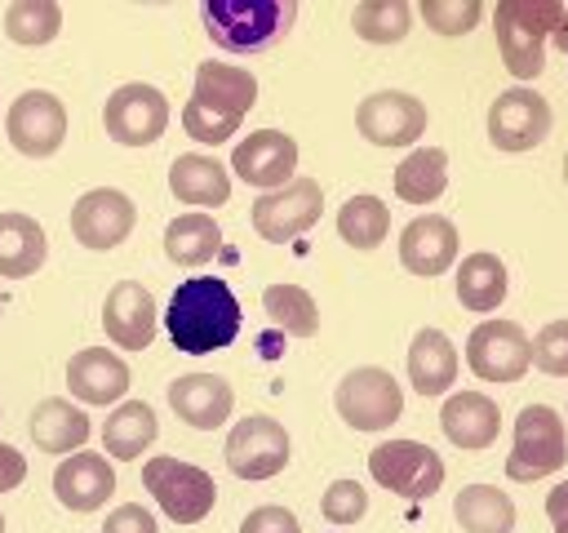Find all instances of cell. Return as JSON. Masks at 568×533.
<instances>
[{
	"label": "cell",
	"instance_id": "7",
	"mask_svg": "<svg viewBox=\"0 0 568 533\" xmlns=\"http://www.w3.org/2000/svg\"><path fill=\"white\" fill-rule=\"evenodd\" d=\"M333 404H337L346 426H355V431H386L404 413V391H399V382L386 369L359 364V369H351L337 382Z\"/></svg>",
	"mask_w": 568,
	"mask_h": 533
},
{
	"label": "cell",
	"instance_id": "17",
	"mask_svg": "<svg viewBox=\"0 0 568 533\" xmlns=\"http://www.w3.org/2000/svg\"><path fill=\"white\" fill-rule=\"evenodd\" d=\"M231 169H235V178H244L248 187L275 191V187H284V182H293L297 142H293L288 133H280V129H257V133H248L244 142H235Z\"/></svg>",
	"mask_w": 568,
	"mask_h": 533
},
{
	"label": "cell",
	"instance_id": "22",
	"mask_svg": "<svg viewBox=\"0 0 568 533\" xmlns=\"http://www.w3.org/2000/svg\"><path fill=\"white\" fill-rule=\"evenodd\" d=\"M453 258H457V231H453L448 218L422 213V218H413V222L399 231V262H404V271L430 280V275L448 271Z\"/></svg>",
	"mask_w": 568,
	"mask_h": 533
},
{
	"label": "cell",
	"instance_id": "10",
	"mask_svg": "<svg viewBox=\"0 0 568 533\" xmlns=\"http://www.w3.org/2000/svg\"><path fill=\"white\" fill-rule=\"evenodd\" d=\"M466 364L484 382H519L532 364V342L515 320H484L466 338Z\"/></svg>",
	"mask_w": 568,
	"mask_h": 533
},
{
	"label": "cell",
	"instance_id": "3",
	"mask_svg": "<svg viewBox=\"0 0 568 533\" xmlns=\"http://www.w3.org/2000/svg\"><path fill=\"white\" fill-rule=\"evenodd\" d=\"M297 18L293 0H204V31L226 53L271 49Z\"/></svg>",
	"mask_w": 568,
	"mask_h": 533
},
{
	"label": "cell",
	"instance_id": "40",
	"mask_svg": "<svg viewBox=\"0 0 568 533\" xmlns=\"http://www.w3.org/2000/svg\"><path fill=\"white\" fill-rule=\"evenodd\" d=\"M240 533H302V524L288 506H257V511L244 515Z\"/></svg>",
	"mask_w": 568,
	"mask_h": 533
},
{
	"label": "cell",
	"instance_id": "38",
	"mask_svg": "<svg viewBox=\"0 0 568 533\" xmlns=\"http://www.w3.org/2000/svg\"><path fill=\"white\" fill-rule=\"evenodd\" d=\"M320 511H324V520H333V524H355V520H364V511H368V493H364L359 480H333V484L324 489V497H320Z\"/></svg>",
	"mask_w": 568,
	"mask_h": 533
},
{
	"label": "cell",
	"instance_id": "15",
	"mask_svg": "<svg viewBox=\"0 0 568 533\" xmlns=\"http://www.w3.org/2000/svg\"><path fill=\"white\" fill-rule=\"evenodd\" d=\"M355 129L373 147H413L426 133V107L413 93L382 89V93H368L355 107Z\"/></svg>",
	"mask_w": 568,
	"mask_h": 533
},
{
	"label": "cell",
	"instance_id": "35",
	"mask_svg": "<svg viewBox=\"0 0 568 533\" xmlns=\"http://www.w3.org/2000/svg\"><path fill=\"white\" fill-rule=\"evenodd\" d=\"M351 27L368 44H395L413 27V9L404 0H364L351 9Z\"/></svg>",
	"mask_w": 568,
	"mask_h": 533
},
{
	"label": "cell",
	"instance_id": "2",
	"mask_svg": "<svg viewBox=\"0 0 568 533\" xmlns=\"http://www.w3.org/2000/svg\"><path fill=\"white\" fill-rule=\"evenodd\" d=\"M253 102H257V80L235 62L209 58L195 67V93L182 107V129L195 142L217 147L240 129V120L248 115Z\"/></svg>",
	"mask_w": 568,
	"mask_h": 533
},
{
	"label": "cell",
	"instance_id": "36",
	"mask_svg": "<svg viewBox=\"0 0 568 533\" xmlns=\"http://www.w3.org/2000/svg\"><path fill=\"white\" fill-rule=\"evenodd\" d=\"M62 31V9L53 0H18L4 9V36L13 44H49Z\"/></svg>",
	"mask_w": 568,
	"mask_h": 533
},
{
	"label": "cell",
	"instance_id": "44",
	"mask_svg": "<svg viewBox=\"0 0 568 533\" xmlns=\"http://www.w3.org/2000/svg\"><path fill=\"white\" fill-rule=\"evenodd\" d=\"M550 40H555V49H559V53H568V4H564V13H559V22H555V31H550Z\"/></svg>",
	"mask_w": 568,
	"mask_h": 533
},
{
	"label": "cell",
	"instance_id": "34",
	"mask_svg": "<svg viewBox=\"0 0 568 533\" xmlns=\"http://www.w3.org/2000/svg\"><path fill=\"white\" fill-rule=\"evenodd\" d=\"M262 311L271 315L275 329L293 338H311L320 329V306L302 284H266L262 289Z\"/></svg>",
	"mask_w": 568,
	"mask_h": 533
},
{
	"label": "cell",
	"instance_id": "30",
	"mask_svg": "<svg viewBox=\"0 0 568 533\" xmlns=\"http://www.w3.org/2000/svg\"><path fill=\"white\" fill-rule=\"evenodd\" d=\"M453 515L466 533H510L515 529V502L493 484H466L453 502Z\"/></svg>",
	"mask_w": 568,
	"mask_h": 533
},
{
	"label": "cell",
	"instance_id": "43",
	"mask_svg": "<svg viewBox=\"0 0 568 533\" xmlns=\"http://www.w3.org/2000/svg\"><path fill=\"white\" fill-rule=\"evenodd\" d=\"M546 515H550V524H568V480L550 489V497H546Z\"/></svg>",
	"mask_w": 568,
	"mask_h": 533
},
{
	"label": "cell",
	"instance_id": "13",
	"mask_svg": "<svg viewBox=\"0 0 568 533\" xmlns=\"http://www.w3.org/2000/svg\"><path fill=\"white\" fill-rule=\"evenodd\" d=\"M226 466L240 475V480H271L288 466V431L266 418V413H253V418H240L226 435Z\"/></svg>",
	"mask_w": 568,
	"mask_h": 533
},
{
	"label": "cell",
	"instance_id": "46",
	"mask_svg": "<svg viewBox=\"0 0 568 533\" xmlns=\"http://www.w3.org/2000/svg\"><path fill=\"white\" fill-rule=\"evenodd\" d=\"M555 533H568V524H555Z\"/></svg>",
	"mask_w": 568,
	"mask_h": 533
},
{
	"label": "cell",
	"instance_id": "20",
	"mask_svg": "<svg viewBox=\"0 0 568 533\" xmlns=\"http://www.w3.org/2000/svg\"><path fill=\"white\" fill-rule=\"evenodd\" d=\"M129 382H133L129 364L106 346H84L67 364V386L80 404H115V400H124Z\"/></svg>",
	"mask_w": 568,
	"mask_h": 533
},
{
	"label": "cell",
	"instance_id": "1",
	"mask_svg": "<svg viewBox=\"0 0 568 533\" xmlns=\"http://www.w3.org/2000/svg\"><path fill=\"white\" fill-rule=\"evenodd\" d=\"M164 329H169L173 346L186 351V355L222 351V346H231L235 333H240V302H235V293L226 289V280H217V275L182 280V284L173 289V298H169Z\"/></svg>",
	"mask_w": 568,
	"mask_h": 533
},
{
	"label": "cell",
	"instance_id": "32",
	"mask_svg": "<svg viewBox=\"0 0 568 533\" xmlns=\"http://www.w3.org/2000/svg\"><path fill=\"white\" fill-rule=\"evenodd\" d=\"M506 298V266L497 253H470L457 266V302L466 311H493Z\"/></svg>",
	"mask_w": 568,
	"mask_h": 533
},
{
	"label": "cell",
	"instance_id": "18",
	"mask_svg": "<svg viewBox=\"0 0 568 533\" xmlns=\"http://www.w3.org/2000/svg\"><path fill=\"white\" fill-rule=\"evenodd\" d=\"M102 329L120 351H142L155 338V298L138 280H120L102 302Z\"/></svg>",
	"mask_w": 568,
	"mask_h": 533
},
{
	"label": "cell",
	"instance_id": "24",
	"mask_svg": "<svg viewBox=\"0 0 568 533\" xmlns=\"http://www.w3.org/2000/svg\"><path fill=\"white\" fill-rule=\"evenodd\" d=\"M169 191L182 200V204H195V209H222L231 200V173L222 160L213 155H200V151H186L169 164Z\"/></svg>",
	"mask_w": 568,
	"mask_h": 533
},
{
	"label": "cell",
	"instance_id": "11",
	"mask_svg": "<svg viewBox=\"0 0 568 533\" xmlns=\"http://www.w3.org/2000/svg\"><path fill=\"white\" fill-rule=\"evenodd\" d=\"M102 124L120 147H151L169 129V98L142 80L120 84L102 107Z\"/></svg>",
	"mask_w": 568,
	"mask_h": 533
},
{
	"label": "cell",
	"instance_id": "14",
	"mask_svg": "<svg viewBox=\"0 0 568 533\" xmlns=\"http://www.w3.org/2000/svg\"><path fill=\"white\" fill-rule=\"evenodd\" d=\"M550 133V102L537 89H506L488 107V142L497 151H532Z\"/></svg>",
	"mask_w": 568,
	"mask_h": 533
},
{
	"label": "cell",
	"instance_id": "5",
	"mask_svg": "<svg viewBox=\"0 0 568 533\" xmlns=\"http://www.w3.org/2000/svg\"><path fill=\"white\" fill-rule=\"evenodd\" d=\"M568 462V435L564 418L550 404H528L515 418V444L506 453V475L519 484L546 480Z\"/></svg>",
	"mask_w": 568,
	"mask_h": 533
},
{
	"label": "cell",
	"instance_id": "31",
	"mask_svg": "<svg viewBox=\"0 0 568 533\" xmlns=\"http://www.w3.org/2000/svg\"><path fill=\"white\" fill-rule=\"evenodd\" d=\"M222 249V231L209 213H182L164 227V253L178 266H204Z\"/></svg>",
	"mask_w": 568,
	"mask_h": 533
},
{
	"label": "cell",
	"instance_id": "6",
	"mask_svg": "<svg viewBox=\"0 0 568 533\" xmlns=\"http://www.w3.org/2000/svg\"><path fill=\"white\" fill-rule=\"evenodd\" d=\"M142 484L160 502V511L178 524H200L213 511V497H217L213 475L182 462V457H151L142 466Z\"/></svg>",
	"mask_w": 568,
	"mask_h": 533
},
{
	"label": "cell",
	"instance_id": "23",
	"mask_svg": "<svg viewBox=\"0 0 568 533\" xmlns=\"http://www.w3.org/2000/svg\"><path fill=\"white\" fill-rule=\"evenodd\" d=\"M439 426L457 449H488L501 431V409L484 391H457L444 400Z\"/></svg>",
	"mask_w": 568,
	"mask_h": 533
},
{
	"label": "cell",
	"instance_id": "26",
	"mask_svg": "<svg viewBox=\"0 0 568 533\" xmlns=\"http://www.w3.org/2000/svg\"><path fill=\"white\" fill-rule=\"evenodd\" d=\"M49 240L44 227L27 213H0V275L4 280H27L44 266Z\"/></svg>",
	"mask_w": 568,
	"mask_h": 533
},
{
	"label": "cell",
	"instance_id": "27",
	"mask_svg": "<svg viewBox=\"0 0 568 533\" xmlns=\"http://www.w3.org/2000/svg\"><path fill=\"white\" fill-rule=\"evenodd\" d=\"M457 378V351L439 329H422L408 346V382L417 395H444Z\"/></svg>",
	"mask_w": 568,
	"mask_h": 533
},
{
	"label": "cell",
	"instance_id": "29",
	"mask_svg": "<svg viewBox=\"0 0 568 533\" xmlns=\"http://www.w3.org/2000/svg\"><path fill=\"white\" fill-rule=\"evenodd\" d=\"M448 187V155L439 147H417L395 164V195L408 204H430Z\"/></svg>",
	"mask_w": 568,
	"mask_h": 533
},
{
	"label": "cell",
	"instance_id": "21",
	"mask_svg": "<svg viewBox=\"0 0 568 533\" xmlns=\"http://www.w3.org/2000/svg\"><path fill=\"white\" fill-rule=\"evenodd\" d=\"M53 493H58V502L67 511H80V515L98 511L115 493V471H111V462L102 453H89V449L67 453L62 466L53 471Z\"/></svg>",
	"mask_w": 568,
	"mask_h": 533
},
{
	"label": "cell",
	"instance_id": "4",
	"mask_svg": "<svg viewBox=\"0 0 568 533\" xmlns=\"http://www.w3.org/2000/svg\"><path fill=\"white\" fill-rule=\"evenodd\" d=\"M564 4L555 0H501L493 9L497 49L515 80H537L546 67V36L555 31Z\"/></svg>",
	"mask_w": 568,
	"mask_h": 533
},
{
	"label": "cell",
	"instance_id": "41",
	"mask_svg": "<svg viewBox=\"0 0 568 533\" xmlns=\"http://www.w3.org/2000/svg\"><path fill=\"white\" fill-rule=\"evenodd\" d=\"M102 533H160V529H155V515H151L146 506L124 502V506H115V511L102 520Z\"/></svg>",
	"mask_w": 568,
	"mask_h": 533
},
{
	"label": "cell",
	"instance_id": "45",
	"mask_svg": "<svg viewBox=\"0 0 568 533\" xmlns=\"http://www.w3.org/2000/svg\"><path fill=\"white\" fill-rule=\"evenodd\" d=\"M564 182H568V151H564Z\"/></svg>",
	"mask_w": 568,
	"mask_h": 533
},
{
	"label": "cell",
	"instance_id": "12",
	"mask_svg": "<svg viewBox=\"0 0 568 533\" xmlns=\"http://www.w3.org/2000/svg\"><path fill=\"white\" fill-rule=\"evenodd\" d=\"M4 133H9V142H13L22 155H31V160L53 155V151L62 147V138H67V107H62V98L49 93V89H27V93H18V98L9 102Z\"/></svg>",
	"mask_w": 568,
	"mask_h": 533
},
{
	"label": "cell",
	"instance_id": "47",
	"mask_svg": "<svg viewBox=\"0 0 568 533\" xmlns=\"http://www.w3.org/2000/svg\"><path fill=\"white\" fill-rule=\"evenodd\" d=\"M0 533H4V515H0Z\"/></svg>",
	"mask_w": 568,
	"mask_h": 533
},
{
	"label": "cell",
	"instance_id": "19",
	"mask_svg": "<svg viewBox=\"0 0 568 533\" xmlns=\"http://www.w3.org/2000/svg\"><path fill=\"white\" fill-rule=\"evenodd\" d=\"M169 409H173L186 426L213 431V426H222V422L231 418L235 391H231V382L217 378V373H182V378L169 382Z\"/></svg>",
	"mask_w": 568,
	"mask_h": 533
},
{
	"label": "cell",
	"instance_id": "8",
	"mask_svg": "<svg viewBox=\"0 0 568 533\" xmlns=\"http://www.w3.org/2000/svg\"><path fill=\"white\" fill-rule=\"evenodd\" d=\"M368 471L386 493H399L408 502H422L439 493L444 484V462L430 444L422 440H386L368 453Z\"/></svg>",
	"mask_w": 568,
	"mask_h": 533
},
{
	"label": "cell",
	"instance_id": "37",
	"mask_svg": "<svg viewBox=\"0 0 568 533\" xmlns=\"http://www.w3.org/2000/svg\"><path fill=\"white\" fill-rule=\"evenodd\" d=\"M417 13H422L426 27L439 31V36H466V31L484 18V4H479V0H422Z\"/></svg>",
	"mask_w": 568,
	"mask_h": 533
},
{
	"label": "cell",
	"instance_id": "28",
	"mask_svg": "<svg viewBox=\"0 0 568 533\" xmlns=\"http://www.w3.org/2000/svg\"><path fill=\"white\" fill-rule=\"evenodd\" d=\"M160 435V422H155V409L146 400H124L120 409H111L106 426H102V444L115 462H133L142 457V449Z\"/></svg>",
	"mask_w": 568,
	"mask_h": 533
},
{
	"label": "cell",
	"instance_id": "42",
	"mask_svg": "<svg viewBox=\"0 0 568 533\" xmlns=\"http://www.w3.org/2000/svg\"><path fill=\"white\" fill-rule=\"evenodd\" d=\"M27 480V457L13 444H0V493H13Z\"/></svg>",
	"mask_w": 568,
	"mask_h": 533
},
{
	"label": "cell",
	"instance_id": "16",
	"mask_svg": "<svg viewBox=\"0 0 568 533\" xmlns=\"http://www.w3.org/2000/svg\"><path fill=\"white\" fill-rule=\"evenodd\" d=\"M133 218H138V209H133V200H129L124 191H115V187H93V191H84V195L75 200V209H71V235H75L84 249L106 253V249H115V244L129 240Z\"/></svg>",
	"mask_w": 568,
	"mask_h": 533
},
{
	"label": "cell",
	"instance_id": "39",
	"mask_svg": "<svg viewBox=\"0 0 568 533\" xmlns=\"http://www.w3.org/2000/svg\"><path fill=\"white\" fill-rule=\"evenodd\" d=\"M532 342V364L546 378H568V320H550Z\"/></svg>",
	"mask_w": 568,
	"mask_h": 533
},
{
	"label": "cell",
	"instance_id": "9",
	"mask_svg": "<svg viewBox=\"0 0 568 533\" xmlns=\"http://www.w3.org/2000/svg\"><path fill=\"white\" fill-rule=\"evenodd\" d=\"M324 213V191L315 178H293L266 195L253 200V231L266 244H288L302 231H311Z\"/></svg>",
	"mask_w": 568,
	"mask_h": 533
},
{
	"label": "cell",
	"instance_id": "33",
	"mask_svg": "<svg viewBox=\"0 0 568 533\" xmlns=\"http://www.w3.org/2000/svg\"><path fill=\"white\" fill-rule=\"evenodd\" d=\"M386 231H390V209H386V200H377V195H368V191L351 195V200L337 209V235H342L351 249H377V244L386 240Z\"/></svg>",
	"mask_w": 568,
	"mask_h": 533
},
{
	"label": "cell",
	"instance_id": "25",
	"mask_svg": "<svg viewBox=\"0 0 568 533\" xmlns=\"http://www.w3.org/2000/svg\"><path fill=\"white\" fill-rule=\"evenodd\" d=\"M31 440L40 453H80L89 440V413L71 400H40L31 409Z\"/></svg>",
	"mask_w": 568,
	"mask_h": 533
}]
</instances>
